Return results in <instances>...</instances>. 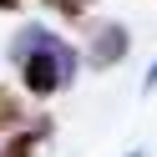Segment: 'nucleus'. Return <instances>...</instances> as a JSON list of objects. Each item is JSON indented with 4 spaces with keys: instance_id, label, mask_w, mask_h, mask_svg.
Instances as JSON below:
<instances>
[{
    "instance_id": "obj_1",
    "label": "nucleus",
    "mask_w": 157,
    "mask_h": 157,
    "mask_svg": "<svg viewBox=\"0 0 157 157\" xmlns=\"http://www.w3.org/2000/svg\"><path fill=\"white\" fill-rule=\"evenodd\" d=\"M10 61H15L21 86L31 96H56V91H66V86L76 81L81 56H76L71 41H61V36L46 31V25H21V31L10 36Z\"/></svg>"
},
{
    "instance_id": "obj_6",
    "label": "nucleus",
    "mask_w": 157,
    "mask_h": 157,
    "mask_svg": "<svg viewBox=\"0 0 157 157\" xmlns=\"http://www.w3.org/2000/svg\"><path fill=\"white\" fill-rule=\"evenodd\" d=\"M15 5H25V0H0V10H15Z\"/></svg>"
},
{
    "instance_id": "obj_3",
    "label": "nucleus",
    "mask_w": 157,
    "mask_h": 157,
    "mask_svg": "<svg viewBox=\"0 0 157 157\" xmlns=\"http://www.w3.org/2000/svg\"><path fill=\"white\" fill-rule=\"evenodd\" d=\"M46 132H51L46 122H36V127H21V137H10L0 157H36V147H41V137H46Z\"/></svg>"
},
{
    "instance_id": "obj_8",
    "label": "nucleus",
    "mask_w": 157,
    "mask_h": 157,
    "mask_svg": "<svg viewBox=\"0 0 157 157\" xmlns=\"http://www.w3.org/2000/svg\"><path fill=\"white\" fill-rule=\"evenodd\" d=\"M132 157H142V152H132Z\"/></svg>"
},
{
    "instance_id": "obj_5",
    "label": "nucleus",
    "mask_w": 157,
    "mask_h": 157,
    "mask_svg": "<svg viewBox=\"0 0 157 157\" xmlns=\"http://www.w3.org/2000/svg\"><path fill=\"white\" fill-rule=\"evenodd\" d=\"M41 5H51V10H61V15H71V21H76L81 10H91L96 0H41Z\"/></svg>"
},
{
    "instance_id": "obj_4",
    "label": "nucleus",
    "mask_w": 157,
    "mask_h": 157,
    "mask_svg": "<svg viewBox=\"0 0 157 157\" xmlns=\"http://www.w3.org/2000/svg\"><path fill=\"white\" fill-rule=\"evenodd\" d=\"M25 122H31V112L21 106V96L0 86V132H15V127H25Z\"/></svg>"
},
{
    "instance_id": "obj_7",
    "label": "nucleus",
    "mask_w": 157,
    "mask_h": 157,
    "mask_svg": "<svg viewBox=\"0 0 157 157\" xmlns=\"http://www.w3.org/2000/svg\"><path fill=\"white\" fill-rule=\"evenodd\" d=\"M147 86H157V61H152V71H147Z\"/></svg>"
},
{
    "instance_id": "obj_2",
    "label": "nucleus",
    "mask_w": 157,
    "mask_h": 157,
    "mask_svg": "<svg viewBox=\"0 0 157 157\" xmlns=\"http://www.w3.org/2000/svg\"><path fill=\"white\" fill-rule=\"evenodd\" d=\"M127 46H132V41H127V25H117V21H96L91 36H86V61L106 71V66H117V61L127 56Z\"/></svg>"
}]
</instances>
